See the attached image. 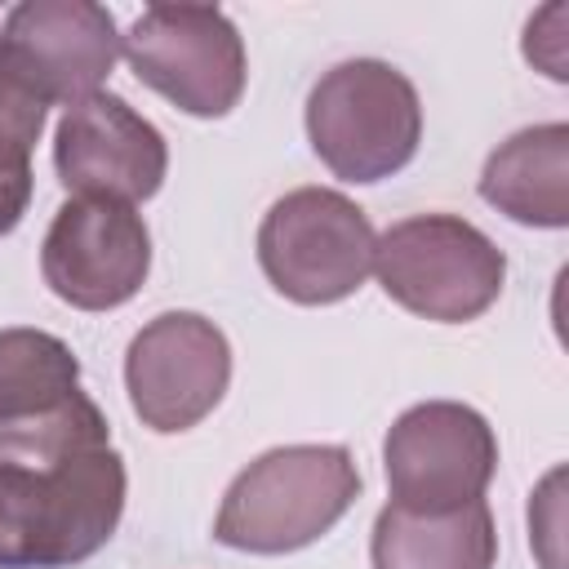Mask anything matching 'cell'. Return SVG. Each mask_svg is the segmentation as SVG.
<instances>
[{"label":"cell","instance_id":"obj_1","mask_svg":"<svg viewBox=\"0 0 569 569\" xmlns=\"http://www.w3.org/2000/svg\"><path fill=\"white\" fill-rule=\"evenodd\" d=\"M124 458L102 445L53 467L0 462V569H71L124 516Z\"/></svg>","mask_w":569,"mask_h":569},{"label":"cell","instance_id":"obj_2","mask_svg":"<svg viewBox=\"0 0 569 569\" xmlns=\"http://www.w3.org/2000/svg\"><path fill=\"white\" fill-rule=\"evenodd\" d=\"M356 498L360 471L342 445H280L227 485L213 538L249 556H289L325 538Z\"/></svg>","mask_w":569,"mask_h":569},{"label":"cell","instance_id":"obj_3","mask_svg":"<svg viewBox=\"0 0 569 569\" xmlns=\"http://www.w3.org/2000/svg\"><path fill=\"white\" fill-rule=\"evenodd\" d=\"M307 138L333 178L382 182L418 156V89L400 67L382 58H347L311 84Z\"/></svg>","mask_w":569,"mask_h":569},{"label":"cell","instance_id":"obj_4","mask_svg":"<svg viewBox=\"0 0 569 569\" xmlns=\"http://www.w3.org/2000/svg\"><path fill=\"white\" fill-rule=\"evenodd\" d=\"M102 445L111 427L80 391L76 351L44 329H0V462L53 467Z\"/></svg>","mask_w":569,"mask_h":569},{"label":"cell","instance_id":"obj_5","mask_svg":"<svg viewBox=\"0 0 569 569\" xmlns=\"http://www.w3.org/2000/svg\"><path fill=\"white\" fill-rule=\"evenodd\" d=\"M382 293L436 325H467L485 316L502 284V249L458 213H413L391 222L373 244Z\"/></svg>","mask_w":569,"mask_h":569},{"label":"cell","instance_id":"obj_6","mask_svg":"<svg viewBox=\"0 0 569 569\" xmlns=\"http://www.w3.org/2000/svg\"><path fill=\"white\" fill-rule=\"evenodd\" d=\"M373 227L356 200L333 187L280 196L258 227V262L271 289L298 307L351 298L373 271Z\"/></svg>","mask_w":569,"mask_h":569},{"label":"cell","instance_id":"obj_7","mask_svg":"<svg viewBox=\"0 0 569 569\" xmlns=\"http://www.w3.org/2000/svg\"><path fill=\"white\" fill-rule=\"evenodd\" d=\"M129 71L196 120L227 116L249 80L244 40L213 4H151L120 36Z\"/></svg>","mask_w":569,"mask_h":569},{"label":"cell","instance_id":"obj_8","mask_svg":"<svg viewBox=\"0 0 569 569\" xmlns=\"http://www.w3.org/2000/svg\"><path fill=\"white\" fill-rule=\"evenodd\" d=\"M116 58V18L93 0H22L0 22V84L44 111L102 93Z\"/></svg>","mask_w":569,"mask_h":569},{"label":"cell","instance_id":"obj_9","mask_svg":"<svg viewBox=\"0 0 569 569\" xmlns=\"http://www.w3.org/2000/svg\"><path fill=\"white\" fill-rule=\"evenodd\" d=\"M391 507L453 511L485 498L498 471V436L480 409L458 400H422L405 409L382 440Z\"/></svg>","mask_w":569,"mask_h":569},{"label":"cell","instance_id":"obj_10","mask_svg":"<svg viewBox=\"0 0 569 569\" xmlns=\"http://www.w3.org/2000/svg\"><path fill=\"white\" fill-rule=\"evenodd\" d=\"M231 387V342L200 311H160L124 351V391L142 427L160 436L204 422Z\"/></svg>","mask_w":569,"mask_h":569},{"label":"cell","instance_id":"obj_11","mask_svg":"<svg viewBox=\"0 0 569 569\" xmlns=\"http://www.w3.org/2000/svg\"><path fill=\"white\" fill-rule=\"evenodd\" d=\"M151 271V231L133 204L71 196L40 244V276L76 311L124 307Z\"/></svg>","mask_w":569,"mask_h":569},{"label":"cell","instance_id":"obj_12","mask_svg":"<svg viewBox=\"0 0 569 569\" xmlns=\"http://www.w3.org/2000/svg\"><path fill=\"white\" fill-rule=\"evenodd\" d=\"M53 169L71 196L151 200L169 173L164 133L120 93H89L53 129Z\"/></svg>","mask_w":569,"mask_h":569},{"label":"cell","instance_id":"obj_13","mask_svg":"<svg viewBox=\"0 0 569 569\" xmlns=\"http://www.w3.org/2000/svg\"><path fill=\"white\" fill-rule=\"evenodd\" d=\"M480 200L520 227H569V124H529L498 142L480 169Z\"/></svg>","mask_w":569,"mask_h":569},{"label":"cell","instance_id":"obj_14","mask_svg":"<svg viewBox=\"0 0 569 569\" xmlns=\"http://www.w3.org/2000/svg\"><path fill=\"white\" fill-rule=\"evenodd\" d=\"M498 529L485 498L453 511L382 507L369 538L373 569H493Z\"/></svg>","mask_w":569,"mask_h":569},{"label":"cell","instance_id":"obj_15","mask_svg":"<svg viewBox=\"0 0 569 569\" xmlns=\"http://www.w3.org/2000/svg\"><path fill=\"white\" fill-rule=\"evenodd\" d=\"M40 129H44V107L0 84V236H9L31 204L36 191L31 147L40 142Z\"/></svg>","mask_w":569,"mask_h":569}]
</instances>
